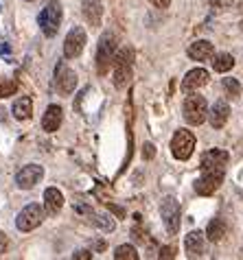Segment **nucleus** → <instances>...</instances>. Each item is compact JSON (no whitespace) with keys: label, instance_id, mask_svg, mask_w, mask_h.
I'll return each instance as SVG.
<instances>
[{"label":"nucleus","instance_id":"1","mask_svg":"<svg viewBox=\"0 0 243 260\" xmlns=\"http://www.w3.org/2000/svg\"><path fill=\"white\" fill-rule=\"evenodd\" d=\"M132 59H134V50L132 48H120L112 63V81L118 90H125L132 81Z\"/></svg>","mask_w":243,"mask_h":260},{"label":"nucleus","instance_id":"2","mask_svg":"<svg viewBox=\"0 0 243 260\" xmlns=\"http://www.w3.org/2000/svg\"><path fill=\"white\" fill-rule=\"evenodd\" d=\"M116 57V35L114 33H103L97 46V72L99 75H108L110 66Z\"/></svg>","mask_w":243,"mask_h":260},{"label":"nucleus","instance_id":"3","mask_svg":"<svg viewBox=\"0 0 243 260\" xmlns=\"http://www.w3.org/2000/svg\"><path fill=\"white\" fill-rule=\"evenodd\" d=\"M62 5L59 3H48L44 9H42L38 22H40V28L42 33L46 35V38H53V35H57V31H59V24H62Z\"/></svg>","mask_w":243,"mask_h":260},{"label":"nucleus","instance_id":"4","mask_svg":"<svg viewBox=\"0 0 243 260\" xmlns=\"http://www.w3.org/2000/svg\"><path fill=\"white\" fill-rule=\"evenodd\" d=\"M206 99L202 94H197V92H191V94L184 99V120L189 122V125H202L206 120Z\"/></svg>","mask_w":243,"mask_h":260},{"label":"nucleus","instance_id":"5","mask_svg":"<svg viewBox=\"0 0 243 260\" xmlns=\"http://www.w3.org/2000/svg\"><path fill=\"white\" fill-rule=\"evenodd\" d=\"M160 216H162V223L167 228V232L171 236H175L180 232V204H177L175 197H164L162 199V206H160Z\"/></svg>","mask_w":243,"mask_h":260},{"label":"nucleus","instance_id":"6","mask_svg":"<svg viewBox=\"0 0 243 260\" xmlns=\"http://www.w3.org/2000/svg\"><path fill=\"white\" fill-rule=\"evenodd\" d=\"M42 221H44V208H42L40 204H28L18 212L16 228L20 230V232H31V230L38 228Z\"/></svg>","mask_w":243,"mask_h":260},{"label":"nucleus","instance_id":"7","mask_svg":"<svg viewBox=\"0 0 243 260\" xmlns=\"http://www.w3.org/2000/svg\"><path fill=\"white\" fill-rule=\"evenodd\" d=\"M193 149H195V136L189 129H177L173 140H171V153H173L177 160H189L193 155Z\"/></svg>","mask_w":243,"mask_h":260},{"label":"nucleus","instance_id":"8","mask_svg":"<svg viewBox=\"0 0 243 260\" xmlns=\"http://www.w3.org/2000/svg\"><path fill=\"white\" fill-rule=\"evenodd\" d=\"M230 160L228 151L224 149H210L202 155V173H215V175H226V164Z\"/></svg>","mask_w":243,"mask_h":260},{"label":"nucleus","instance_id":"9","mask_svg":"<svg viewBox=\"0 0 243 260\" xmlns=\"http://www.w3.org/2000/svg\"><path fill=\"white\" fill-rule=\"evenodd\" d=\"M55 88L64 96L73 94L75 88H77V75H75V70H70L64 61H59V63H57V68H55Z\"/></svg>","mask_w":243,"mask_h":260},{"label":"nucleus","instance_id":"10","mask_svg":"<svg viewBox=\"0 0 243 260\" xmlns=\"http://www.w3.org/2000/svg\"><path fill=\"white\" fill-rule=\"evenodd\" d=\"M83 46H85V31L81 26L70 28L66 40H64V57H66V59H75V57L81 55Z\"/></svg>","mask_w":243,"mask_h":260},{"label":"nucleus","instance_id":"11","mask_svg":"<svg viewBox=\"0 0 243 260\" xmlns=\"http://www.w3.org/2000/svg\"><path fill=\"white\" fill-rule=\"evenodd\" d=\"M42 177H44V169H42V166L26 164V166H22V169L18 171L16 184H18V188H22V190H31Z\"/></svg>","mask_w":243,"mask_h":260},{"label":"nucleus","instance_id":"12","mask_svg":"<svg viewBox=\"0 0 243 260\" xmlns=\"http://www.w3.org/2000/svg\"><path fill=\"white\" fill-rule=\"evenodd\" d=\"M221 182H224V177L221 175H212V173H202L199 179L195 182V192L197 194H204V197H208V194L215 192Z\"/></svg>","mask_w":243,"mask_h":260},{"label":"nucleus","instance_id":"13","mask_svg":"<svg viewBox=\"0 0 243 260\" xmlns=\"http://www.w3.org/2000/svg\"><path fill=\"white\" fill-rule=\"evenodd\" d=\"M208 70H204V68H195V70H191L187 72V77L182 79V90L184 92H193V90H197V88H202V85L208 83Z\"/></svg>","mask_w":243,"mask_h":260},{"label":"nucleus","instance_id":"14","mask_svg":"<svg viewBox=\"0 0 243 260\" xmlns=\"http://www.w3.org/2000/svg\"><path fill=\"white\" fill-rule=\"evenodd\" d=\"M83 18L90 26H99L101 24V18H103V5L101 0H83Z\"/></svg>","mask_w":243,"mask_h":260},{"label":"nucleus","instance_id":"15","mask_svg":"<svg viewBox=\"0 0 243 260\" xmlns=\"http://www.w3.org/2000/svg\"><path fill=\"white\" fill-rule=\"evenodd\" d=\"M187 53H189L191 59L204 61V59H210V57L215 55V46H212L208 40H197V42H193V44L189 46Z\"/></svg>","mask_w":243,"mask_h":260},{"label":"nucleus","instance_id":"16","mask_svg":"<svg viewBox=\"0 0 243 260\" xmlns=\"http://www.w3.org/2000/svg\"><path fill=\"white\" fill-rule=\"evenodd\" d=\"M184 249H187L189 258H199L204 254V234L199 232V230L187 234V238H184Z\"/></svg>","mask_w":243,"mask_h":260},{"label":"nucleus","instance_id":"17","mask_svg":"<svg viewBox=\"0 0 243 260\" xmlns=\"http://www.w3.org/2000/svg\"><path fill=\"white\" fill-rule=\"evenodd\" d=\"M62 116H64V112H62L59 105H51V107H48L46 114H44V118H42V127H44V132H48V134L57 132L59 125H62Z\"/></svg>","mask_w":243,"mask_h":260},{"label":"nucleus","instance_id":"18","mask_svg":"<svg viewBox=\"0 0 243 260\" xmlns=\"http://www.w3.org/2000/svg\"><path fill=\"white\" fill-rule=\"evenodd\" d=\"M230 118V107H228L226 101H217L210 110V125L215 129H221Z\"/></svg>","mask_w":243,"mask_h":260},{"label":"nucleus","instance_id":"19","mask_svg":"<svg viewBox=\"0 0 243 260\" xmlns=\"http://www.w3.org/2000/svg\"><path fill=\"white\" fill-rule=\"evenodd\" d=\"M44 208L48 214H57L64 208V194L57 188H46L44 190Z\"/></svg>","mask_w":243,"mask_h":260},{"label":"nucleus","instance_id":"20","mask_svg":"<svg viewBox=\"0 0 243 260\" xmlns=\"http://www.w3.org/2000/svg\"><path fill=\"white\" fill-rule=\"evenodd\" d=\"M11 112H13V116H16L18 120H28V118L33 116V103H31V99H28V96L16 99V101H13Z\"/></svg>","mask_w":243,"mask_h":260},{"label":"nucleus","instance_id":"21","mask_svg":"<svg viewBox=\"0 0 243 260\" xmlns=\"http://www.w3.org/2000/svg\"><path fill=\"white\" fill-rule=\"evenodd\" d=\"M226 232H228V225H226L224 219H212V221L208 223V228H206V236H208L212 243L224 241Z\"/></svg>","mask_w":243,"mask_h":260},{"label":"nucleus","instance_id":"22","mask_svg":"<svg viewBox=\"0 0 243 260\" xmlns=\"http://www.w3.org/2000/svg\"><path fill=\"white\" fill-rule=\"evenodd\" d=\"M232 66H234L232 55H228V53L212 55V68H215V72H228V70H232Z\"/></svg>","mask_w":243,"mask_h":260},{"label":"nucleus","instance_id":"23","mask_svg":"<svg viewBox=\"0 0 243 260\" xmlns=\"http://www.w3.org/2000/svg\"><path fill=\"white\" fill-rule=\"evenodd\" d=\"M88 219H90L92 223H95L97 228H101L103 232H112V230L116 228V223L112 221V216H108V214H97L95 210L90 212V216H88Z\"/></svg>","mask_w":243,"mask_h":260},{"label":"nucleus","instance_id":"24","mask_svg":"<svg viewBox=\"0 0 243 260\" xmlns=\"http://www.w3.org/2000/svg\"><path fill=\"white\" fill-rule=\"evenodd\" d=\"M114 258L116 260H138L140 256L134 245H120V247L114 249Z\"/></svg>","mask_w":243,"mask_h":260},{"label":"nucleus","instance_id":"25","mask_svg":"<svg viewBox=\"0 0 243 260\" xmlns=\"http://www.w3.org/2000/svg\"><path fill=\"white\" fill-rule=\"evenodd\" d=\"M16 90H18V83L13 81V79L0 77V99H3V96H11Z\"/></svg>","mask_w":243,"mask_h":260},{"label":"nucleus","instance_id":"26","mask_svg":"<svg viewBox=\"0 0 243 260\" xmlns=\"http://www.w3.org/2000/svg\"><path fill=\"white\" fill-rule=\"evenodd\" d=\"M224 90H226V94L228 96H239L241 94V85L237 79H224Z\"/></svg>","mask_w":243,"mask_h":260},{"label":"nucleus","instance_id":"27","mask_svg":"<svg viewBox=\"0 0 243 260\" xmlns=\"http://www.w3.org/2000/svg\"><path fill=\"white\" fill-rule=\"evenodd\" d=\"M142 157H145V160H154L156 157V147L151 142H145V147H142Z\"/></svg>","mask_w":243,"mask_h":260},{"label":"nucleus","instance_id":"28","mask_svg":"<svg viewBox=\"0 0 243 260\" xmlns=\"http://www.w3.org/2000/svg\"><path fill=\"white\" fill-rule=\"evenodd\" d=\"M175 254H177V249H175V247H162V249H160V254H158V258H167V260H171V258H175Z\"/></svg>","mask_w":243,"mask_h":260},{"label":"nucleus","instance_id":"29","mask_svg":"<svg viewBox=\"0 0 243 260\" xmlns=\"http://www.w3.org/2000/svg\"><path fill=\"white\" fill-rule=\"evenodd\" d=\"M210 7H215V9H230L232 0H210Z\"/></svg>","mask_w":243,"mask_h":260},{"label":"nucleus","instance_id":"30","mask_svg":"<svg viewBox=\"0 0 243 260\" xmlns=\"http://www.w3.org/2000/svg\"><path fill=\"white\" fill-rule=\"evenodd\" d=\"M73 258H77V260H92V251L81 249V251H77V254H75Z\"/></svg>","mask_w":243,"mask_h":260},{"label":"nucleus","instance_id":"31","mask_svg":"<svg viewBox=\"0 0 243 260\" xmlns=\"http://www.w3.org/2000/svg\"><path fill=\"white\" fill-rule=\"evenodd\" d=\"M7 247H9V241H7V236L0 232V254H5Z\"/></svg>","mask_w":243,"mask_h":260},{"label":"nucleus","instance_id":"32","mask_svg":"<svg viewBox=\"0 0 243 260\" xmlns=\"http://www.w3.org/2000/svg\"><path fill=\"white\" fill-rule=\"evenodd\" d=\"M151 3L158 7V9H167V7L171 5V0H151Z\"/></svg>","mask_w":243,"mask_h":260},{"label":"nucleus","instance_id":"33","mask_svg":"<svg viewBox=\"0 0 243 260\" xmlns=\"http://www.w3.org/2000/svg\"><path fill=\"white\" fill-rule=\"evenodd\" d=\"M11 53V46L9 44H0V55H9Z\"/></svg>","mask_w":243,"mask_h":260},{"label":"nucleus","instance_id":"34","mask_svg":"<svg viewBox=\"0 0 243 260\" xmlns=\"http://www.w3.org/2000/svg\"><path fill=\"white\" fill-rule=\"evenodd\" d=\"M7 118V112H5V107H0V122H5Z\"/></svg>","mask_w":243,"mask_h":260}]
</instances>
